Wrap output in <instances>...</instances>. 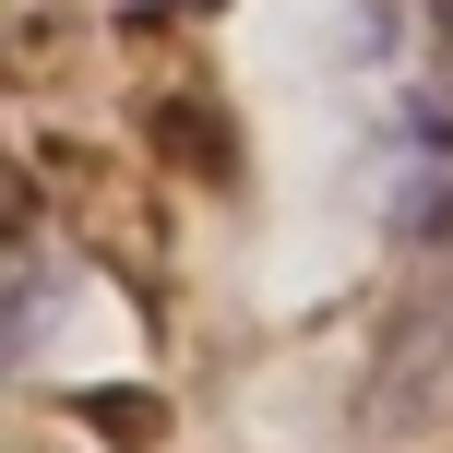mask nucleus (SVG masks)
I'll return each instance as SVG.
<instances>
[{"instance_id":"obj_1","label":"nucleus","mask_w":453,"mask_h":453,"mask_svg":"<svg viewBox=\"0 0 453 453\" xmlns=\"http://www.w3.org/2000/svg\"><path fill=\"white\" fill-rule=\"evenodd\" d=\"M36 298H48V250H36V203H24V180L0 167V370L24 358V334H36Z\"/></svg>"},{"instance_id":"obj_2","label":"nucleus","mask_w":453,"mask_h":453,"mask_svg":"<svg viewBox=\"0 0 453 453\" xmlns=\"http://www.w3.org/2000/svg\"><path fill=\"white\" fill-rule=\"evenodd\" d=\"M132 12H167V0H132Z\"/></svg>"}]
</instances>
